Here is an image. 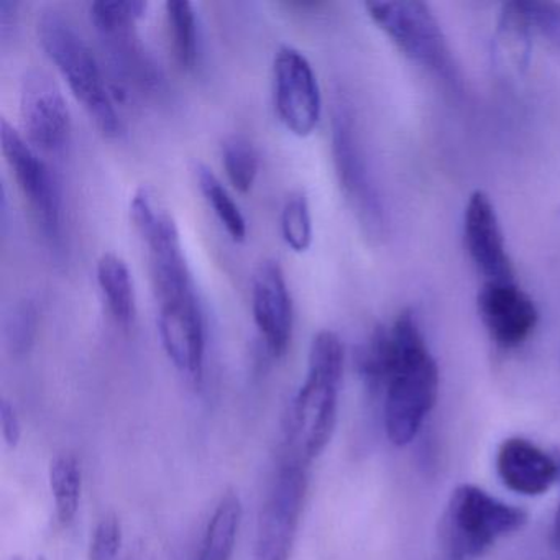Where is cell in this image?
Listing matches in <instances>:
<instances>
[{
  "label": "cell",
  "mask_w": 560,
  "mask_h": 560,
  "mask_svg": "<svg viewBox=\"0 0 560 560\" xmlns=\"http://www.w3.org/2000/svg\"><path fill=\"white\" fill-rule=\"evenodd\" d=\"M392 369L385 388V429L389 442L405 447L415 441L438 401L439 369L411 311L389 327Z\"/></svg>",
  "instance_id": "6da1fadb"
},
{
  "label": "cell",
  "mask_w": 560,
  "mask_h": 560,
  "mask_svg": "<svg viewBox=\"0 0 560 560\" xmlns=\"http://www.w3.org/2000/svg\"><path fill=\"white\" fill-rule=\"evenodd\" d=\"M346 353L337 334L320 330L311 342L306 380L294 396L284 424L291 464L306 465L323 454L339 416Z\"/></svg>",
  "instance_id": "7a4b0ae2"
},
{
  "label": "cell",
  "mask_w": 560,
  "mask_h": 560,
  "mask_svg": "<svg viewBox=\"0 0 560 560\" xmlns=\"http://www.w3.org/2000/svg\"><path fill=\"white\" fill-rule=\"evenodd\" d=\"M37 37L97 129L110 139L119 137L122 122L100 63L80 32L60 12L47 9L38 14Z\"/></svg>",
  "instance_id": "3957f363"
},
{
  "label": "cell",
  "mask_w": 560,
  "mask_h": 560,
  "mask_svg": "<svg viewBox=\"0 0 560 560\" xmlns=\"http://www.w3.org/2000/svg\"><path fill=\"white\" fill-rule=\"evenodd\" d=\"M527 514L475 485L455 488L442 524V544L464 557L483 556L498 539L516 533Z\"/></svg>",
  "instance_id": "277c9868"
},
{
  "label": "cell",
  "mask_w": 560,
  "mask_h": 560,
  "mask_svg": "<svg viewBox=\"0 0 560 560\" xmlns=\"http://www.w3.org/2000/svg\"><path fill=\"white\" fill-rule=\"evenodd\" d=\"M130 218L149 248L150 273L156 300L162 303L196 293L178 225L173 215L156 202L149 188H140L133 195Z\"/></svg>",
  "instance_id": "5b68a950"
},
{
  "label": "cell",
  "mask_w": 560,
  "mask_h": 560,
  "mask_svg": "<svg viewBox=\"0 0 560 560\" xmlns=\"http://www.w3.org/2000/svg\"><path fill=\"white\" fill-rule=\"evenodd\" d=\"M365 9L372 21L409 60L429 68L451 83L457 81V68L447 38L429 5L418 0H373L366 2Z\"/></svg>",
  "instance_id": "8992f818"
},
{
  "label": "cell",
  "mask_w": 560,
  "mask_h": 560,
  "mask_svg": "<svg viewBox=\"0 0 560 560\" xmlns=\"http://www.w3.org/2000/svg\"><path fill=\"white\" fill-rule=\"evenodd\" d=\"M332 156L337 179L357 221L370 238L385 234V208L373 183L359 130L346 104H336L332 114Z\"/></svg>",
  "instance_id": "52a82bcc"
},
{
  "label": "cell",
  "mask_w": 560,
  "mask_h": 560,
  "mask_svg": "<svg viewBox=\"0 0 560 560\" xmlns=\"http://www.w3.org/2000/svg\"><path fill=\"white\" fill-rule=\"evenodd\" d=\"M147 8L143 0H97L90 8L91 21L106 44L114 70L124 84L142 91L155 90L162 81L159 68L137 35V22Z\"/></svg>",
  "instance_id": "ba28073f"
},
{
  "label": "cell",
  "mask_w": 560,
  "mask_h": 560,
  "mask_svg": "<svg viewBox=\"0 0 560 560\" xmlns=\"http://www.w3.org/2000/svg\"><path fill=\"white\" fill-rule=\"evenodd\" d=\"M0 143L42 232L51 244H58L63 231V198L57 175L42 160L37 149L5 119H0Z\"/></svg>",
  "instance_id": "9c48e42d"
},
{
  "label": "cell",
  "mask_w": 560,
  "mask_h": 560,
  "mask_svg": "<svg viewBox=\"0 0 560 560\" xmlns=\"http://www.w3.org/2000/svg\"><path fill=\"white\" fill-rule=\"evenodd\" d=\"M307 493L303 465L287 462L261 510L252 560H290Z\"/></svg>",
  "instance_id": "30bf717a"
},
{
  "label": "cell",
  "mask_w": 560,
  "mask_h": 560,
  "mask_svg": "<svg viewBox=\"0 0 560 560\" xmlns=\"http://www.w3.org/2000/svg\"><path fill=\"white\" fill-rule=\"evenodd\" d=\"M275 109L283 126L298 137L316 130L323 114V96L306 55L283 45L273 61Z\"/></svg>",
  "instance_id": "8fae6325"
},
{
  "label": "cell",
  "mask_w": 560,
  "mask_h": 560,
  "mask_svg": "<svg viewBox=\"0 0 560 560\" xmlns=\"http://www.w3.org/2000/svg\"><path fill=\"white\" fill-rule=\"evenodd\" d=\"M21 116L27 140L37 150L61 152L70 142L71 116L57 81L42 70L25 74Z\"/></svg>",
  "instance_id": "7c38bea8"
},
{
  "label": "cell",
  "mask_w": 560,
  "mask_h": 560,
  "mask_svg": "<svg viewBox=\"0 0 560 560\" xmlns=\"http://www.w3.org/2000/svg\"><path fill=\"white\" fill-rule=\"evenodd\" d=\"M159 332L173 365L199 385L205 376L206 319L198 294L162 301Z\"/></svg>",
  "instance_id": "4fadbf2b"
},
{
  "label": "cell",
  "mask_w": 560,
  "mask_h": 560,
  "mask_svg": "<svg viewBox=\"0 0 560 560\" xmlns=\"http://www.w3.org/2000/svg\"><path fill=\"white\" fill-rule=\"evenodd\" d=\"M255 326L271 355L283 357L293 336V301L280 264L264 260L252 278Z\"/></svg>",
  "instance_id": "5bb4252c"
},
{
  "label": "cell",
  "mask_w": 560,
  "mask_h": 560,
  "mask_svg": "<svg viewBox=\"0 0 560 560\" xmlns=\"http://www.w3.org/2000/svg\"><path fill=\"white\" fill-rule=\"evenodd\" d=\"M478 313L491 339L504 349L526 342L539 320L536 304L514 281H487L478 294Z\"/></svg>",
  "instance_id": "9a60e30c"
},
{
  "label": "cell",
  "mask_w": 560,
  "mask_h": 560,
  "mask_svg": "<svg viewBox=\"0 0 560 560\" xmlns=\"http://www.w3.org/2000/svg\"><path fill=\"white\" fill-rule=\"evenodd\" d=\"M465 245L478 271L490 283L513 281V265L508 257L503 232L490 196L485 191L471 192L465 208Z\"/></svg>",
  "instance_id": "2e32d148"
},
{
  "label": "cell",
  "mask_w": 560,
  "mask_h": 560,
  "mask_svg": "<svg viewBox=\"0 0 560 560\" xmlns=\"http://www.w3.org/2000/svg\"><path fill=\"white\" fill-rule=\"evenodd\" d=\"M497 470L504 487L524 497L546 493L560 474L556 458L523 438L506 439L500 445Z\"/></svg>",
  "instance_id": "e0dca14e"
},
{
  "label": "cell",
  "mask_w": 560,
  "mask_h": 560,
  "mask_svg": "<svg viewBox=\"0 0 560 560\" xmlns=\"http://www.w3.org/2000/svg\"><path fill=\"white\" fill-rule=\"evenodd\" d=\"M530 34L533 28L521 2L504 4L494 35V57L508 73L521 74L527 70L533 47Z\"/></svg>",
  "instance_id": "ac0fdd59"
},
{
  "label": "cell",
  "mask_w": 560,
  "mask_h": 560,
  "mask_svg": "<svg viewBox=\"0 0 560 560\" xmlns=\"http://www.w3.org/2000/svg\"><path fill=\"white\" fill-rule=\"evenodd\" d=\"M97 284L119 326L129 327L136 319V290L126 261L116 254H104L97 260Z\"/></svg>",
  "instance_id": "d6986e66"
},
{
  "label": "cell",
  "mask_w": 560,
  "mask_h": 560,
  "mask_svg": "<svg viewBox=\"0 0 560 560\" xmlns=\"http://www.w3.org/2000/svg\"><path fill=\"white\" fill-rule=\"evenodd\" d=\"M242 501L237 493L222 494L206 527L196 560H232L242 523Z\"/></svg>",
  "instance_id": "ffe728a7"
},
{
  "label": "cell",
  "mask_w": 560,
  "mask_h": 560,
  "mask_svg": "<svg viewBox=\"0 0 560 560\" xmlns=\"http://www.w3.org/2000/svg\"><path fill=\"white\" fill-rule=\"evenodd\" d=\"M50 490L61 526H70L80 510L83 471L74 455L61 454L50 464Z\"/></svg>",
  "instance_id": "44dd1931"
},
{
  "label": "cell",
  "mask_w": 560,
  "mask_h": 560,
  "mask_svg": "<svg viewBox=\"0 0 560 560\" xmlns=\"http://www.w3.org/2000/svg\"><path fill=\"white\" fill-rule=\"evenodd\" d=\"M195 175L206 202L214 212L215 218L224 225L232 241L244 242L247 237V221L224 183L202 163L196 165Z\"/></svg>",
  "instance_id": "7402d4cb"
},
{
  "label": "cell",
  "mask_w": 560,
  "mask_h": 560,
  "mask_svg": "<svg viewBox=\"0 0 560 560\" xmlns=\"http://www.w3.org/2000/svg\"><path fill=\"white\" fill-rule=\"evenodd\" d=\"M165 9L176 60L185 70H192L198 63L199 50L195 8L188 0H168Z\"/></svg>",
  "instance_id": "603a6c76"
},
{
  "label": "cell",
  "mask_w": 560,
  "mask_h": 560,
  "mask_svg": "<svg viewBox=\"0 0 560 560\" xmlns=\"http://www.w3.org/2000/svg\"><path fill=\"white\" fill-rule=\"evenodd\" d=\"M357 369L366 388L383 393L392 369V336L389 327H376L370 339L363 343L357 355Z\"/></svg>",
  "instance_id": "cb8c5ba5"
},
{
  "label": "cell",
  "mask_w": 560,
  "mask_h": 560,
  "mask_svg": "<svg viewBox=\"0 0 560 560\" xmlns=\"http://www.w3.org/2000/svg\"><path fill=\"white\" fill-rule=\"evenodd\" d=\"M222 165L231 185L242 195L254 188L260 159L254 143L244 136H231L222 143Z\"/></svg>",
  "instance_id": "d4e9b609"
},
{
  "label": "cell",
  "mask_w": 560,
  "mask_h": 560,
  "mask_svg": "<svg viewBox=\"0 0 560 560\" xmlns=\"http://www.w3.org/2000/svg\"><path fill=\"white\" fill-rule=\"evenodd\" d=\"M281 234L291 250L306 252L313 242L310 202L301 191L291 192L281 209Z\"/></svg>",
  "instance_id": "484cf974"
},
{
  "label": "cell",
  "mask_w": 560,
  "mask_h": 560,
  "mask_svg": "<svg viewBox=\"0 0 560 560\" xmlns=\"http://www.w3.org/2000/svg\"><path fill=\"white\" fill-rule=\"evenodd\" d=\"M122 524L116 514H107L94 527L90 544V560H119L122 547Z\"/></svg>",
  "instance_id": "4316f807"
},
{
  "label": "cell",
  "mask_w": 560,
  "mask_h": 560,
  "mask_svg": "<svg viewBox=\"0 0 560 560\" xmlns=\"http://www.w3.org/2000/svg\"><path fill=\"white\" fill-rule=\"evenodd\" d=\"M37 307L31 301H24L15 307L9 317L8 340L14 353H25L31 350L37 332Z\"/></svg>",
  "instance_id": "83f0119b"
},
{
  "label": "cell",
  "mask_w": 560,
  "mask_h": 560,
  "mask_svg": "<svg viewBox=\"0 0 560 560\" xmlns=\"http://www.w3.org/2000/svg\"><path fill=\"white\" fill-rule=\"evenodd\" d=\"M533 32H539L550 44L560 47V4L556 2H521Z\"/></svg>",
  "instance_id": "f1b7e54d"
},
{
  "label": "cell",
  "mask_w": 560,
  "mask_h": 560,
  "mask_svg": "<svg viewBox=\"0 0 560 560\" xmlns=\"http://www.w3.org/2000/svg\"><path fill=\"white\" fill-rule=\"evenodd\" d=\"M0 425L5 444L11 448L18 447L22 439V422L15 406L5 398L0 401Z\"/></svg>",
  "instance_id": "f546056e"
},
{
  "label": "cell",
  "mask_w": 560,
  "mask_h": 560,
  "mask_svg": "<svg viewBox=\"0 0 560 560\" xmlns=\"http://www.w3.org/2000/svg\"><path fill=\"white\" fill-rule=\"evenodd\" d=\"M552 540L556 546H560V503L556 511V517H553Z\"/></svg>",
  "instance_id": "4dcf8cb0"
},
{
  "label": "cell",
  "mask_w": 560,
  "mask_h": 560,
  "mask_svg": "<svg viewBox=\"0 0 560 560\" xmlns=\"http://www.w3.org/2000/svg\"><path fill=\"white\" fill-rule=\"evenodd\" d=\"M442 549H444V559L442 560H465V557L462 556L460 552L452 549V547L445 546V544L442 546Z\"/></svg>",
  "instance_id": "1f68e13d"
},
{
  "label": "cell",
  "mask_w": 560,
  "mask_h": 560,
  "mask_svg": "<svg viewBox=\"0 0 560 560\" xmlns=\"http://www.w3.org/2000/svg\"><path fill=\"white\" fill-rule=\"evenodd\" d=\"M14 560H45V557L35 556V557H15Z\"/></svg>",
  "instance_id": "d6a6232c"
}]
</instances>
